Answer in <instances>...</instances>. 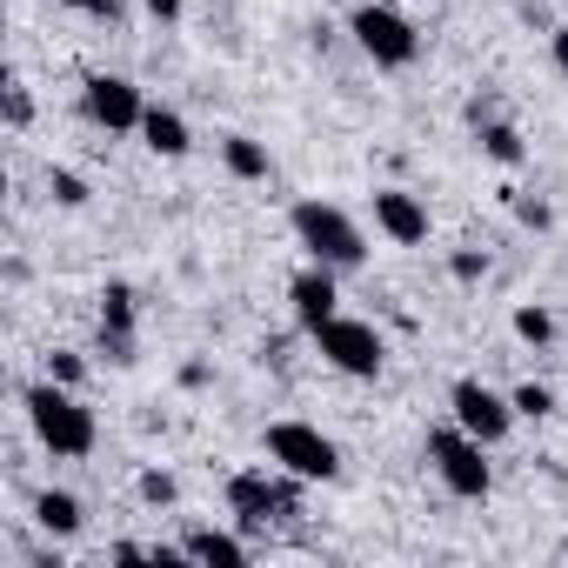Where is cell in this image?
<instances>
[{"mask_svg":"<svg viewBox=\"0 0 568 568\" xmlns=\"http://www.w3.org/2000/svg\"><path fill=\"white\" fill-rule=\"evenodd\" d=\"M21 408H28V428H34V442H41L48 455H61V462L94 455V442H101L94 408H88L68 382H34V388H21Z\"/></svg>","mask_w":568,"mask_h":568,"instance_id":"obj_1","label":"cell"},{"mask_svg":"<svg viewBox=\"0 0 568 568\" xmlns=\"http://www.w3.org/2000/svg\"><path fill=\"white\" fill-rule=\"evenodd\" d=\"M288 227H295V241L308 247V261H322V267H335V274H348V267L368 261V234H362L335 201H295Z\"/></svg>","mask_w":568,"mask_h":568,"instance_id":"obj_2","label":"cell"},{"mask_svg":"<svg viewBox=\"0 0 568 568\" xmlns=\"http://www.w3.org/2000/svg\"><path fill=\"white\" fill-rule=\"evenodd\" d=\"M348 34H355V48H362L375 68H415V61H422V28H415L402 8H388V0L355 8V14H348Z\"/></svg>","mask_w":568,"mask_h":568,"instance_id":"obj_3","label":"cell"},{"mask_svg":"<svg viewBox=\"0 0 568 568\" xmlns=\"http://www.w3.org/2000/svg\"><path fill=\"white\" fill-rule=\"evenodd\" d=\"M481 448H488V442H475L462 422H448V428L428 435V462H435V475H442V488H448L455 501H488L495 468L481 462Z\"/></svg>","mask_w":568,"mask_h":568,"instance_id":"obj_4","label":"cell"},{"mask_svg":"<svg viewBox=\"0 0 568 568\" xmlns=\"http://www.w3.org/2000/svg\"><path fill=\"white\" fill-rule=\"evenodd\" d=\"M227 508H234V521H247V528H267L274 515H302V475H267V468H241V475H227Z\"/></svg>","mask_w":568,"mask_h":568,"instance_id":"obj_5","label":"cell"},{"mask_svg":"<svg viewBox=\"0 0 568 568\" xmlns=\"http://www.w3.org/2000/svg\"><path fill=\"white\" fill-rule=\"evenodd\" d=\"M315 348H322V362H328L335 375H348V382H375L382 362H388V342L375 335V322H355V315L322 322V328H315Z\"/></svg>","mask_w":568,"mask_h":568,"instance_id":"obj_6","label":"cell"},{"mask_svg":"<svg viewBox=\"0 0 568 568\" xmlns=\"http://www.w3.org/2000/svg\"><path fill=\"white\" fill-rule=\"evenodd\" d=\"M267 462L302 475V481H335L342 475V448L322 428H308V422H274L267 428Z\"/></svg>","mask_w":568,"mask_h":568,"instance_id":"obj_7","label":"cell"},{"mask_svg":"<svg viewBox=\"0 0 568 568\" xmlns=\"http://www.w3.org/2000/svg\"><path fill=\"white\" fill-rule=\"evenodd\" d=\"M448 408H455V422L475 435V442H508V428H515V402L508 395H495L488 382H475V375H462L455 388H448Z\"/></svg>","mask_w":568,"mask_h":568,"instance_id":"obj_8","label":"cell"},{"mask_svg":"<svg viewBox=\"0 0 568 568\" xmlns=\"http://www.w3.org/2000/svg\"><path fill=\"white\" fill-rule=\"evenodd\" d=\"M81 108H88V121H94V128H108V134H141V114H148L141 88H134V81H121V74H88Z\"/></svg>","mask_w":568,"mask_h":568,"instance_id":"obj_9","label":"cell"},{"mask_svg":"<svg viewBox=\"0 0 568 568\" xmlns=\"http://www.w3.org/2000/svg\"><path fill=\"white\" fill-rule=\"evenodd\" d=\"M368 207H375V227H382L395 247H422V241H428V201H422V194H408V187H375Z\"/></svg>","mask_w":568,"mask_h":568,"instance_id":"obj_10","label":"cell"},{"mask_svg":"<svg viewBox=\"0 0 568 568\" xmlns=\"http://www.w3.org/2000/svg\"><path fill=\"white\" fill-rule=\"evenodd\" d=\"M288 308H295V322H302L308 335H315L322 322H335V315H342V288H335V267H322V261H315V267H302V274L288 281Z\"/></svg>","mask_w":568,"mask_h":568,"instance_id":"obj_11","label":"cell"},{"mask_svg":"<svg viewBox=\"0 0 568 568\" xmlns=\"http://www.w3.org/2000/svg\"><path fill=\"white\" fill-rule=\"evenodd\" d=\"M101 355L108 362H134V288L128 281H108L101 288Z\"/></svg>","mask_w":568,"mask_h":568,"instance_id":"obj_12","label":"cell"},{"mask_svg":"<svg viewBox=\"0 0 568 568\" xmlns=\"http://www.w3.org/2000/svg\"><path fill=\"white\" fill-rule=\"evenodd\" d=\"M81 521H88V508H81L68 488H41V495H34V528H41V535L74 541V535H81Z\"/></svg>","mask_w":568,"mask_h":568,"instance_id":"obj_13","label":"cell"},{"mask_svg":"<svg viewBox=\"0 0 568 568\" xmlns=\"http://www.w3.org/2000/svg\"><path fill=\"white\" fill-rule=\"evenodd\" d=\"M141 141H148V154H161V161H181L194 141H187V121L174 114V108H154L148 101V114H141Z\"/></svg>","mask_w":568,"mask_h":568,"instance_id":"obj_14","label":"cell"},{"mask_svg":"<svg viewBox=\"0 0 568 568\" xmlns=\"http://www.w3.org/2000/svg\"><path fill=\"white\" fill-rule=\"evenodd\" d=\"M187 561H207V568H241L247 561V541H234L227 528H187Z\"/></svg>","mask_w":568,"mask_h":568,"instance_id":"obj_15","label":"cell"},{"mask_svg":"<svg viewBox=\"0 0 568 568\" xmlns=\"http://www.w3.org/2000/svg\"><path fill=\"white\" fill-rule=\"evenodd\" d=\"M221 161H227L234 181H267V174H274V161H267V148H261L254 134H227V141H221Z\"/></svg>","mask_w":568,"mask_h":568,"instance_id":"obj_16","label":"cell"},{"mask_svg":"<svg viewBox=\"0 0 568 568\" xmlns=\"http://www.w3.org/2000/svg\"><path fill=\"white\" fill-rule=\"evenodd\" d=\"M475 134H481V154H488L495 168H521V161H528V148H521V128H515V121H501V114H495V121H481Z\"/></svg>","mask_w":568,"mask_h":568,"instance_id":"obj_17","label":"cell"},{"mask_svg":"<svg viewBox=\"0 0 568 568\" xmlns=\"http://www.w3.org/2000/svg\"><path fill=\"white\" fill-rule=\"evenodd\" d=\"M48 194H54L61 207H88V181H81L74 168H48Z\"/></svg>","mask_w":568,"mask_h":568,"instance_id":"obj_18","label":"cell"},{"mask_svg":"<svg viewBox=\"0 0 568 568\" xmlns=\"http://www.w3.org/2000/svg\"><path fill=\"white\" fill-rule=\"evenodd\" d=\"M515 335L535 342V348H548V342H555V315H548V308H515Z\"/></svg>","mask_w":568,"mask_h":568,"instance_id":"obj_19","label":"cell"},{"mask_svg":"<svg viewBox=\"0 0 568 568\" xmlns=\"http://www.w3.org/2000/svg\"><path fill=\"white\" fill-rule=\"evenodd\" d=\"M508 402H515V415H528V422H541V415H555V395H548L541 382H521V388H515Z\"/></svg>","mask_w":568,"mask_h":568,"instance_id":"obj_20","label":"cell"},{"mask_svg":"<svg viewBox=\"0 0 568 568\" xmlns=\"http://www.w3.org/2000/svg\"><path fill=\"white\" fill-rule=\"evenodd\" d=\"M134 495H141V501H148V508H168V501H174V495H181V488H174V475H168V468H148V475H141V481H134Z\"/></svg>","mask_w":568,"mask_h":568,"instance_id":"obj_21","label":"cell"},{"mask_svg":"<svg viewBox=\"0 0 568 568\" xmlns=\"http://www.w3.org/2000/svg\"><path fill=\"white\" fill-rule=\"evenodd\" d=\"M0 114H8V128H28L34 121V94L21 81H8V88H0Z\"/></svg>","mask_w":568,"mask_h":568,"instance_id":"obj_22","label":"cell"},{"mask_svg":"<svg viewBox=\"0 0 568 568\" xmlns=\"http://www.w3.org/2000/svg\"><path fill=\"white\" fill-rule=\"evenodd\" d=\"M48 382H68V388H81V382H88V362H81L74 348H54V355H48Z\"/></svg>","mask_w":568,"mask_h":568,"instance_id":"obj_23","label":"cell"},{"mask_svg":"<svg viewBox=\"0 0 568 568\" xmlns=\"http://www.w3.org/2000/svg\"><path fill=\"white\" fill-rule=\"evenodd\" d=\"M61 8H74V14H88V21H108V28H114V21L128 14L121 0H61Z\"/></svg>","mask_w":568,"mask_h":568,"instance_id":"obj_24","label":"cell"},{"mask_svg":"<svg viewBox=\"0 0 568 568\" xmlns=\"http://www.w3.org/2000/svg\"><path fill=\"white\" fill-rule=\"evenodd\" d=\"M448 274H455V281H481V274H488V254H475V247H462V254L448 261Z\"/></svg>","mask_w":568,"mask_h":568,"instance_id":"obj_25","label":"cell"},{"mask_svg":"<svg viewBox=\"0 0 568 568\" xmlns=\"http://www.w3.org/2000/svg\"><path fill=\"white\" fill-rule=\"evenodd\" d=\"M515 214H521V227H548V221H555L548 201H535V194H515Z\"/></svg>","mask_w":568,"mask_h":568,"instance_id":"obj_26","label":"cell"},{"mask_svg":"<svg viewBox=\"0 0 568 568\" xmlns=\"http://www.w3.org/2000/svg\"><path fill=\"white\" fill-rule=\"evenodd\" d=\"M548 61H555V68H561V74H568V21H561V28H555V34H548Z\"/></svg>","mask_w":568,"mask_h":568,"instance_id":"obj_27","label":"cell"},{"mask_svg":"<svg viewBox=\"0 0 568 568\" xmlns=\"http://www.w3.org/2000/svg\"><path fill=\"white\" fill-rule=\"evenodd\" d=\"M108 555H114V561H154V548H141V541H114Z\"/></svg>","mask_w":568,"mask_h":568,"instance_id":"obj_28","label":"cell"},{"mask_svg":"<svg viewBox=\"0 0 568 568\" xmlns=\"http://www.w3.org/2000/svg\"><path fill=\"white\" fill-rule=\"evenodd\" d=\"M181 388H207V362H187L181 368Z\"/></svg>","mask_w":568,"mask_h":568,"instance_id":"obj_29","label":"cell"},{"mask_svg":"<svg viewBox=\"0 0 568 568\" xmlns=\"http://www.w3.org/2000/svg\"><path fill=\"white\" fill-rule=\"evenodd\" d=\"M148 14L154 21H181V0H148Z\"/></svg>","mask_w":568,"mask_h":568,"instance_id":"obj_30","label":"cell"}]
</instances>
